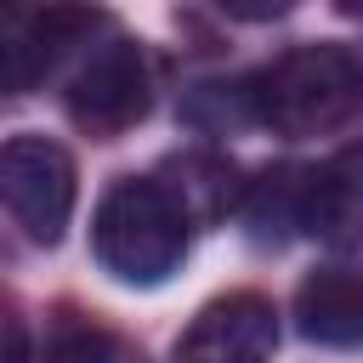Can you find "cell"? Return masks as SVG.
<instances>
[{"label": "cell", "instance_id": "6da1fadb", "mask_svg": "<svg viewBox=\"0 0 363 363\" xmlns=\"http://www.w3.org/2000/svg\"><path fill=\"white\" fill-rule=\"evenodd\" d=\"M250 119L278 136H323L340 130L363 108V57L340 40L289 45L261 62L250 79Z\"/></svg>", "mask_w": 363, "mask_h": 363}, {"label": "cell", "instance_id": "7a4b0ae2", "mask_svg": "<svg viewBox=\"0 0 363 363\" xmlns=\"http://www.w3.org/2000/svg\"><path fill=\"white\" fill-rule=\"evenodd\" d=\"M187 233H193V221L159 176H119L96 199L91 255L108 278H119L130 289H153L182 267Z\"/></svg>", "mask_w": 363, "mask_h": 363}, {"label": "cell", "instance_id": "3957f363", "mask_svg": "<svg viewBox=\"0 0 363 363\" xmlns=\"http://www.w3.org/2000/svg\"><path fill=\"white\" fill-rule=\"evenodd\" d=\"M62 108L91 142H113L130 125H142L153 108V62H147L142 40L113 34V40L91 45L62 91Z\"/></svg>", "mask_w": 363, "mask_h": 363}, {"label": "cell", "instance_id": "277c9868", "mask_svg": "<svg viewBox=\"0 0 363 363\" xmlns=\"http://www.w3.org/2000/svg\"><path fill=\"white\" fill-rule=\"evenodd\" d=\"M74 193H79L74 153L57 136H40V130L6 136V147H0V199H6V216L17 221V233L28 244H57L62 238V227L74 216Z\"/></svg>", "mask_w": 363, "mask_h": 363}, {"label": "cell", "instance_id": "5b68a950", "mask_svg": "<svg viewBox=\"0 0 363 363\" xmlns=\"http://www.w3.org/2000/svg\"><path fill=\"white\" fill-rule=\"evenodd\" d=\"M272 346H278V306L255 289H233L199 306L170 363H267Z\"/></svg>", "mask_w": 363, "mask_h": 363}, {"label": "cell", "instance_id": "8992f818", "mask_svg": "<svg viewBox=\"0 0 363 363\" xmlns=\"http://www.w3.org/2000/svg\"><path fill=\"white\" fill-rule=\"evenodd\" d=\"M96 28H108V11H91V6H34V11H6V85L23 96L34 91L68 45L91 40Z\"/></svg>", "mask_w": 363, "mask_h": 363}, {"label": "cell", "instance_id": "52a82bcc", "mask_svg": "<svg viewBox=\"0 0 363 363\" xmlns=\"http://www.w3.org/2000/svg\"><path fill=\"white\" fill-rule=\"evenodd\" d=\"M323 244H363V142L306 164V227Z\"/></svg>", "mask_w": 363, "mask_h": 363}, {"label": "cell", "instance_id": "ba28073f", "mask_svg": "<svg viewBox=\"0 0 363 363\" xmlns=\"http://www.w3.org/2000/svg\"><path fill=\"white\" fill-rule=\"evenodd\" d=\"M295 323L318 346H363V272L318 267L295 289Z\"/></svg>", "mask_w": 363, "mask_h": 363}, {"label": "cell", "instance_id": "9c48e42d", "mask_svg": "<svg viewBox=\"0 0 363 363\" xmlns=\"http://www.w3.org/2000/svg\"><path fill=\"white\" fill-rule=\"evenodd\" d=\"M153 176L170 187V199L187 210V221H221L227 210L244 204V187H250V182H238L233 159L199 153V147H193V153H170Z\"/></svg>", "mask_w": 363, "mask_h": 363}, {"label": "cell", "instance_id": "30bf717a", "mask_svg": "<svg viewBox=\"0 0 363 363\" xmlns=\"http://www.w3.org/2000/svg\"><path fill=\"white\" fill-rule=\"evenodd\" d=\"M244 227L255 244H284L289 233L306 227V164H272L244 187L238 204Z\"/></svg>", "mask_w": 363, "mask_h": 363}, {"label": "cell", "instance_id": "8fae6325", "mask_svg": "<svg viewBox=\"0 0 363 363\" xmlns=\"http://www.w3.org/2000/svg\"><path fill=\"white\" fill-rule=\"evenodd\" d=\"M45 363H142V346L96 318H62L45 340Z\"/></svg>", "mask_w": 363, "mask_h": 363}]
</instances>
